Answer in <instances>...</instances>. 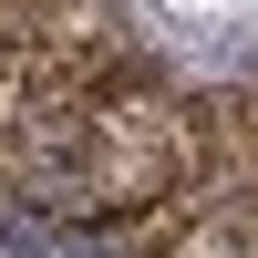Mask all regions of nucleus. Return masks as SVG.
<instances>
[{"label":"nucleus","mask_w":258,"mask_h":258,"mask_svg":"<svg viewBox=\"0 0 258 258\" xmlns=\"http://www.w3.org/2000/svg\"><path fill=\"white\" fill-rule=\"evenodd\" d=\"M11 258H114V248L73 238V227H11Z\"/></svg>","instance_id":"1"}]
</instances>
